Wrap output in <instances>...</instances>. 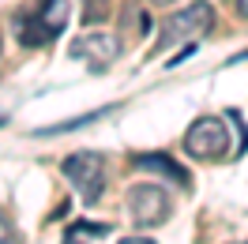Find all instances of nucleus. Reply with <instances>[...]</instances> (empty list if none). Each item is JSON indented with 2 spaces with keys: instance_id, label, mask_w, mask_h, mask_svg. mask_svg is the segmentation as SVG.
<instances>
[{
  "instance_id": "1",
  "label": "nucleus",
  "mask_w": 248,
  "mask_h": 244,
  "mask_svg": "<svg viewBox=\"0 0 248 244\" xmlns=\"http://www.w3.org/2000/svg\"><path fill=\"white\" fill-rule=\"evenodd\" d=\"M68 27V0H38L34 12L16 15V30L23 46H46Z\"/></svg>"
},
{
  "instance_id": "2",
  "label": "nucleus",
  "mask_w": 248,
  "mask_h": 244,
  "mask_svg": "<svg viewBox=\"0 0 248 244\" xmlns=\"http://www.w3.org/2000/svg\"><path fill=\"white\" fill-rule=\"evenodd\" d=\"M64 177L76 184L83 203H91V207L106 192V162H102V154H94V151H79L72 158H64Z\"/></svg>"
},
{
  "instance_id": "3",
  "label": "nucleus",
  "mask_w": 248,
  "mask_h": 244,
  "mask_svg": "<svg viewBox=\"0 0 248 244\" xmlns=\"http://www.w3.org/2000/svg\"><path fill=\"white\" fill-rule=\"evenodd\" d=\"M185 151L200 162H211V158H222L230 151V132H226V121L218 117H200L185 132Z\"/></svg>"
},
{
  "instance_id": "4",
  "label": "nucleus",
  "mask_w": 248,
  "mask_h": 244,
  "mask_svg": "<svg viewBox=\"0 0 248 244\" xmlns=\"http://www.w3.org/2000/svg\"><path fill=\"white\" fill-rule=\"evenodd\" d=\"M215 27V8L207 4V0H192L181 15H173L170 23H166V34L158 38L155 49H166L173 46V42H185V38H200V34H207Z\"/></svg>"
},
{
  "instance_id": "5",
  "label": "nucleus",
  "mask_w": 248,
  "mask_h": 244,
  "mask_svg": "<svg viewBox=\"0 0 248 244\" xmlns=\"http://www.w3.org/2000/svg\"><path fill=\"white\" fill-rule=\"evenodd\" d=\"M128 211L140 226H158V222L170 218V196L155 184H136L128 192Z\"/></svg>"
},
{
  "instance_id": "6",
  "label": "nucleus",
  "mask_w": 248,
  "mask_h": 244,
  "mask_svg": "<svg viewBox=\"0 0 248 244\" xmlns=\"http://www.w3.org/2000/svg\"><path fill=\"white\" fill-rule=\"evenodd\" d=\"M68 53H72V61H91V64H98V68H106V64L117 61L121 38H117V34H106V30H87L72 42Z\"/></svg>"
},
{
  "instance_id": "7",
  "label": "nucleus",
  "mask_w": 248,
  "mask_h": 244,
  "mask_svg": "<svg viewBox=\"0 0 248 244\" xmlns=\"http://www.w3.org/2000/svg\"><path fill=\"white\" fill-rule=\"evenodd\" d=\"M132 166L136 169H147V173H155V177H166V181H173V184H185L188 188V169L185 166H177L173 158H166V154H136L132 158Z\"/></svg>"
},
{
  "instance_id": "8",
  "label": "nucleus",
  "mask_w": 248,
  "mask_h": 244,
  "mask_svg": "<svg viewBox=\"0 0 248 244\" xmlns=\"http://www.w3.org/2000/svg\"><path fill=\"white\" fill-rule=\"evenodd\" d=\"M0 244H16V229H12L8 214H0Z\"/></svg>"
},
{
  "instance_id": "9",
  "label": "nucleus",
  "mask_w": 248,
  "mask_h": 244,
  "mask_svg": "<svg viewBox=\"0 0 248 244\" xmlns=\"http://www.w3.org/2000/svg\"><path fill=\"white\" fill-rule=\"evenodd\" d=\"M64 244H83V241H79V233H72V229H68V233H64Z\"/></svg>"
},
{
  "instance_id": "10",
  "label": "nucleus",
  "mask_w": 248,
  "mask_h": 244,
  "mask_svg": "<svg viewBox=\"0 0 248 244\" xmlns=\"http://www.w3.org/2000/svg\"><path fill=\"white\" fill-rule=\"evenodd\" d=\"M121 244H155V241H147V237H128V241H121Z\"/></svg>"
},
{
  "instance_id": "11",
  "label": "nucleus",
  "mask_w": 248,
  "mask_h": 244,
  "mask_svg": "<svg viewBox=\"0 0 248 244\" xmlns=\"http://www.w3.org/2000/svg\"><path fill=\"white\" fill-rule=\"evenodd\" d=\"M237 12H241V15L248 19V0H237Z\"/></svg>"
},
{
  "instance_id": "12",
  "label": "nucleus",
  "mask_w": 248,
  "mask_h": 244,
  "mask_svg": "<svg viewBox=\"0 0 248 244\" xmlns=\"http://www.w3.org/2000/svg\"><path fill=\"white\" fill-rule=\"evenodd\" d=\"M151 4H173V0H151Z\"/></svg>"
},
{
  "instance_id": "13",
  "label": "nucleus",
  "mask_w": 248,
  "mask_h": 244,
  "mask_svg": "<svg viewBox=\"0 0 248 244\" xmlns=\"http://www.w3.org/2000/svg\"><path fill=\"white\" fill-rule=\"evenodd\" d=\"M245 244H248V241H245Z\"/></svg>"
}]
</instances>
